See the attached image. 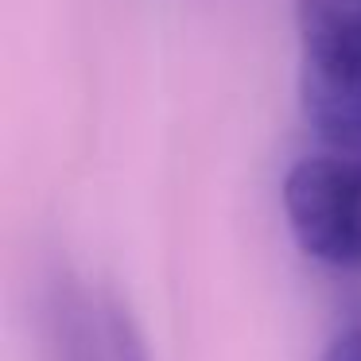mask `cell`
<instances>
[{
	"mask_svg": "<svg viewBox=\"0 0 361 361\" xmlns=\"http://www.w3.org/2000/svg\"><path fill=\"white\" fill-rule=\"evenodd\" d=\"M299 105L334 152L361 156V0H295Z\"/></svg>",
	"mask_w": 361,
	"mask_h": 361,
	"instance_id": "6da1fadb",
	"label": "cell"
},
{
	"mask_svg": "<svg viewBox=\"0 0 361 361\" xmlns=\"http://www.w3.org/2000/svg\"><path fill=\"white\" fill-rule=\"evenodd\" d=\"M283 214L295 245L330 268H361V156L319 152L283 175Z\"/></svg>",
	"mask_w": 361,
	"mask_h": 361,
	"instance_id": "7a4b0ae2",
	"label": "cell"
},
{
	"mask_svg": "<svg viewBox=\"0 0 361 361\" xmlns=\"http://www.w3.org/2000/svg\"><path fill=\"white\" fill-rule=\"evenodd\" d=\"M59 361H148L133 314L102 291H66L55 314Z\"/></svg>",
	"mask_w": 361,
	"mask_h": 361,
	"instance_id": "3957f363",
	"label": "cell"
},
{
	"mask_svg": "<svg viewBox=\"0 0 361 361\" xmlns=\"http://www.w3.org/2000/svg\"><path fill=\"white\" fill-rule=\"evenodd\" d=\"M322 361H361V330L338 334L334 342L326 345V357Z\"/></svg>",
	"mask_w": 361,
	"mask_h": 361,
	"instance_id": "277c9868",
	"label": "cell"
}]
</instances>
